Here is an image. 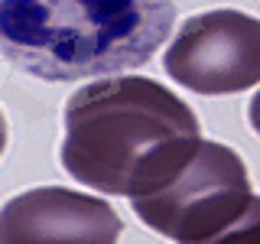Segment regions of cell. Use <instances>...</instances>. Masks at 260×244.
Returning a JSON list of instances; mask_svg holds the SVG:
<instances>
[{
    "mask_svg": "<svg viewBox=\"0 0 260 244\" xmlns=\"http://www.w3.org/2000/svg\"><path fill=\"white\" fill-rule=\"evenodd\" d=\"M199 137V117L166 85L114 75L69 98L59 160L88 189L140 199Z\"/></svg>",
    "mask_w": 260,
    "mask_h": 244,
    "instance_id": "cell-1",
    "label": "cell"
},
{
    "mask_svg": "<svg viewBox=\"0 0 260 244\" xmlns=\"http://www.w3.org/2000/svg\"><path fill=\"white\" fill-rule=\"evenodd\" d=\"M173 0H0V55L46 81L140 69L169 39Z\"/></svg>",
    "mask_w": 260,
    "mask_h": 244,
    "instance_id": "cell-2",
    "label": "cell"
},
{
    "mask_svg": "<svg viewBox=\"0 0 260 244\" xmlns=\"http://www.w3.org/2000/svg\"><path fill=\"white\" fill-rule=\"evenodd\" d=\"M134 202L137 218L176 244H260V195L231 146L195 140Z\"/></svg>",
    "mask_w": 260,
    "mask_h": 244,
    "instance_id": "cell-3",
    "label": "cell"
},
{
    "mask_svg": "<svg viewBox=\"0 0 260 244\" xmlns=\"http://www.w3.org/2000/svg\"><path fill=\"white\" fill-rule=\"evenodd\" d=\"M162 69L195 95H238L260 81V20L241 10L195 13L166 46Z\"/></svg>",
    "mask_w": 260,
    "mask_h": 244,
    "instance_id": "cell-4",
    "label": "cell"
},
{
    "mask_svg": "<svg viewBox=\"0 0 260 244\" xmlns=\"http://www.w3.org/2000/svg\"><path fill=\"white\" fill-rule=\"evenodd\" d=\"M120 231L111 202L65 186L20 192L0 208V244H117Z\"/></svg>",
    "mask_w": 260,
    "mask_h": 244,
    "instance_id": "cell-5",
    "label": "cell"
},
{
    "mask_svg": "<svg viewBox=\"0 0 260 244\" xmlns=\"http://www.w3.org/2000/svg\"><path fill=\"white\" fill-rule=\"evenodd\" d=\"M247 120H250V127L260 134V92L250 98V108H247Z\"/></svg>",
    "mask_w": 260,
    "mask_h": 244,
    "instance_id": "cell-6",
    "label": "cell"
},
{
    "mask_svg": "<svg viewBox=\"0 0 260 244\" xmlns=\"http://www.w3.org/2000/svg\"><path fill=\"white\" fill-rule=\"evenodd\" d=\"M7 146V120H4V111H0V153Z\"/></svg>",
    "mask_w": 260,
    "mask_h": 244,
    "instance_id": "cell-7",
    "label": "cell"
}]
</instances>
